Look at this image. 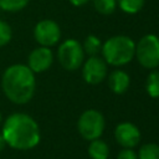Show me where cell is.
Listing matches in <instances>:
<instances>
[{"instance_id":"6da1fadb","label":"cell","mask_w":159,"mask_h":159,"mask_svg":"<svg viewBox=\"0 0 159 159\" xmlns=\"http://www.w3.org/2000/svg\"><path fill=\"white\" fill-rule=\"evenodd\" d=\"M1 134L7 147L16 150H30L41 140L37 122L27 113L15 112L2 120Z\"/></svg>"},{"instance_id":"7a4b0ae2","label":"cell","mask_w":159,"mask_h":159,"mask_svg":"<svg viewBox=\"0 0 159 159\" xmlns=\"http://www.w3.org/2000/svg\"><path fill=\"white\" fill-rule=\"evenodd\" d=\"M1 89L10 102L15 104H26L32 99L36 91L35 73L27 65H10L2 72Z\"/></svg>"},{"instance_id":"3957f363","label":"cell","mask_w":159,"mask_h":159,"mask_svg":"<svg viewBox=\"0 0 159 159\" xmlns=\"http://www.w3.org/2000/svg\"><path fill=\"white\" fill-rule=\"evenodd\" d=\"M103 60L107 65L123 66L132 61L135 52V42L125 35H116L102 43Z\"/></svg>"},{"instance_id":"277c9868","label":"cell","mask_w":159,"mask_h":159,"mask_svg":"<svg viewBox=\"0 0 159 159\" xmlns=\"http://www.w3.org/2000/svg\"><path fill=\"white\" fill-rule=\"evenodd\" d=\"M134 56L144 68H157L159 66V37L153 34L144 35L135 43Z\"/></svg>"},{"instance_id":"5b68a950","label":"cell","mask_w":159,"mask_h":159,"mask_svg":"<svg viewBox=\"0 0 159 159\" xmlns=\"http://www.w3.org/2000/svg\"><path fill=\"white\" fill-rule=\"evenodd\" d=\"M57 58L60 65L68 71H75L80 68L83 63L84 52L82 45L75 39L65 40L57 50Z\"/></svg>"},{"instance_id":"8992f818","label":"cell","mask_w":159,"mask_h":159,"mask_svg":"<svg viewBox=\"0 0 159 159\" xmlns=\"http://www.w3.org/2000/svg\"><path fill=\"white\" fill-rule=\"evenodd\" d=\"M104 117L103 114L97 109H87L84 111L77 122V128L80 134L87 139L93 140L97 138H101L103 130H104Z\"/></svg>"},{"instance_id":"52a82bcc","label":"cell","mask_w":159,"mask_h":159,"mask_svg":"<svg viewBox=\"0 0 159 159\" xmlns=\"http://www.w3.org/2000/svg\"><path fill=\"white\" fill-rule=\"evenodd\" d=\"M34 37L40 46L52 47L57 45L61 39V29L56 21L45 19L35 25Z\"/></svg>"},{"instance_id":"ba28073f","label":"cell","mask_w":159,"mask_h":159,"mask_svg":"<svg viewBox=\"0 0 159 159\" xmlns=\"http://www.w3.org/2000/svg\"><path fill=\"white\" fill-rule=\"evenodd\" d=\"M107 62L98 56H89L83 63L82 76L88 84H98L107 76Z\"/></svg>"},{"instance_id":"9c48e42d","label":"cell","mask_w":159,"mask_h":159,"mask_svg":"<svg viewBox=\"0 0 159 159\" xmlns=\"http://www.w3.org/2000/svg\"><path fill=\"white\" fill-rule=\"evenodd\" d=\"M53 62V53L50 47L39 46L34 48L27 57V67L34 73L45 72L51 67Z\"/></svg>"},{"instance_id":"30bf717a","label":"cell","mask_w":159,"mask_h":159,"mask_svg":"<svg viewBox=\"0 0 159 159\" xmlns=\"http://www.w3.org/2000/svg\"><path fill=\"white\" fill-rule=\"evenodd\" d=\"M114 138L123 148H134L140 142V130L130 122H122L114 129Z\"/></svg>"},{"instance_id":"8fae6325","label":"cell","mask_w":159,"mask_h":159,"mask_svg":"<svg viewBox=\"0 0 159 159\" xmlns=\"http://www.w3.org/2000/svg\"><path fill=\"white\" fill-rule=\"evenodd\" d=\"M129 83H130L129 75L123 70H116L109 75L108 86H109L111 91L117 94L124 93L128 89Z\"/></svg>"},{"instance_id":"7c38bea8","label":"cell","mask_w":159,"mask_h":159,"mask_svg":"<svg viewBox=\"0 0 159 159\" xmlns=\"http://www.w3.org/2000/svg\"><path fill=\"white\" fill-rule=\"evenodd\" d=\"M88 154L92 159H107L109 155V148L101 138L91 140L88 145Z\"/></svg>"},{"instance_id":"4fadbf2b","label":"cell","mask_w":159,"mask_h":159,"mask_svg":"<svg viewBox=\"0 0 159 159\" xmlns=\"http://www.w3.org/2000/svg\"><path fill=\"white\" fill-rule=\"evenodd\" d=\"M145 89L149 97L159 98V70L152 71L145 81Z\"/></svg>"},{"instance_id":"5bb4252c","label":"cell","mask_w":159,"mask_h":159,"mask_svg":"<svg viewBox=\"0 0 159 159\" xmlns=\"http://www.w3.org/2000/svg\"><path fill=\"white\" fill-rule=\"evenodd\" d=\"M83 52L89 56H97L102 50V42L101 40L94 35H88L84 39V42L82 45Z\"/></svg>"},{"instance_id":"9a60e30c","label":"cell","mask_w":159,"mask_h":159,"mask_svg":"<svg viewBox=\"0 0 159 159\" xmlns=\"http://www.w3.org/2000/svg\"><path fill=\"white\" fill-rule=\"evenodd\" d=\"M138 159H159V145L155 143H147L139 148Z\"/></svg>"},{"instance_id":"2e32d148","label":"cell","mask_w":159,"mask_h":159,"mask_svg":"<svg viewBox=\"0 0 159 159\" xmlns=\"http://www.w3.org/2000/svg\"><path fill=\"white\" fill-rule=\"evenodd\" d=\"M30 0H0V7L6 12H17L27 6Z\"/></svg>"},{"instance_id":"e0dca14e","label":"cell","mask_w":159,"mask_h":159,"mask_svg":"<svg viewBox=\"0 0 159 159\" xmlns=\"http://www.w3.org/2000/svg\"><path fill=\"white\" fill-rule=\"evenodd\" d=\"M117 5L127 14H135L142 10L144 0H117Z\"/></svg>"},{"instance_id":"ac0fdd59","label":"cell","mask_w":159,"mask_h":159,"mask_svg":"<svg viewBox=\"0 0 159 159\" xmlns=\"http://www.w3.org/2000/svg\"><path fill=\"white\" fill-rule=\"evenodd\" d=\"M94 9L102 15H111L117 7V0H93Z\"/></svg>"},{"instance_id":"d6986e66","label":"cell","mask_w":159,"mask_h":159,"mask_svg":"<svg viewBox=\"0 0 159 159\" xmlns=\"http://www.w3.org/2000/svg\"><path fill=\"white\" fill-rule=\"evenodd\" d=\"M12 39V29L11 26L4 21L0 20V47L6 46Z\"/></svg>"},{"instance_id":"ffe728a7","label":"cell","mask_w":159,"mask_h":159,"mask_svg":"<svg viewBox=\"0 0 159 159\" xmlns=\"http://www.w3.org/2000/svg\"><path fill=\"white\" fill-rule=\"evenodd\" d=\"M117 159H138V155L133 150V148H123L118 153Z\"/></svg>"},{"instance_id":"44dd1931","label":"cell","mask_w":159,"mask_h":159,"mask_svg":"<svg viewBox=\"0 0 159 159\" xmlns=\"http://www.w3.org/2000/svg\"><path fill=\"white\" fill-rule=\"evenodd\" d=\"M88 1H89V0H70V2H71L72 5H75V6H83V5H86Z\"/></svg>"},{"instance_id":"7402d4cb","label":"cell","mask_w":159,"mask_h":159,"mask_svg":"<svg viewBox=\"0 0 159 159\" xmlns=\"http://www.w3.org/2000/svg\"><path fill=\"white\" fill-rule=\"evenodd\" d=\"M5 147H6V143H5V139H4V137H2V134L0 133V152H2V150L5 149Z\"/></svg>"},{"instance_id":"603a6c76","label":"cell","mask_w":159,"mask_h":159,"mask_svg":"<svg viewBox=\"0 0 159 159\" xmlns=\"http://www.w3.org/2000/svg\"><path fill=\"white\" fill-rule=\"evenodd\" d=\"M2 120H4V119H2V114H1V112H0V125L2 124Z\"/></svg>"},{"instance_id":"cb8c5ba5","label":"cell","mask_w":159,"mask_h":159,"mask_svg":"<svg viewBox=\"0 0 159 159\" xmlns=\"http://www.w3.org/2000/svg\"><path fill=\"white\" fill-rule=\"evenodd\" d=\"M1 11H2V10H1V7H0V12H1Z\"/></svg>"}]
</instances>
